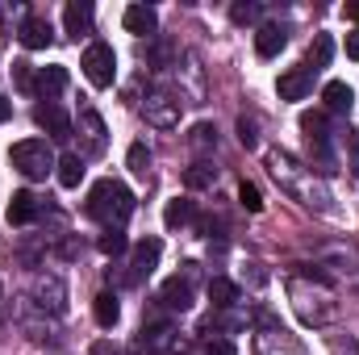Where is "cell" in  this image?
Returning a JSON list of instances; mask_svg holds the SVG:
<instances>
[{
    "mask_svg": "<svg viewBox=\"0 0 359 355\" xmlns=\"http://www.w3.org/2000/svg\"><path fill=\"white\" fill-rule=\"evenodd\" d=\"M88 355H121V351H117V343L100 339V343H92V351H88Z\"/></svg>",
    "mask_w": 359,
    "mask_h": 355,
    "instance_id": "1f68e13d",
    "label": "cell"
},
{
    "mask_svg": "<svg viewBox=\"0 0 359 355\" xmlns=\"http://www.w3.org/2000/svg\"><path fill=\"white\" fill-rule=\"evenodd\" d=\"M17 38H21L25 51H46V46L55 42V29H50V21H42V17H25L21 29H17Z\"/></svg>",
    "mask_w": 359,
    "mask_h": 355,
    "instance_id": "ba28073f",
    "label": "cell"
},
{
    "mask_svg": "<svg viewBox=\"0 0 359 355\" xmlns=\"http://www.w3.org/2000/svg\"><path fill=\"white\" fill-rule=\"evenodd\" d=\"M38 217V196L34 192H13L8 201V226H29Z\"/></svg>",
    "mask_w": 359,
    "mask_h": 355,
    "instance_id": "5bb4252c",
    "label": "cell"
},
{
    "mask_svg": "<svg viewBox=\"0 0 359 355\" xmlns=\"http://www.w3.org/2000/svg\"><path fill=\"white\" fill-rule=\"evenodd\" d=\"M96 247H100V255H121V251L130 247V239H126L121 226H104V234L96 239Z\"/></svg>",
    "mask_w": 359,
    "mask_h": 355,
    "instance_id": "44dd1931",
    "label": "cell"
},
{
    "mask_svg": "<svg viewBox=\"0 0 359 355\" xmlns=\"http://www.w3.org/2000/svg\"><path fill=\"white\" fill-rule=\"evenodd\" d=\"M284 46H288L284 25H259V34H255V51H259V59H276Z\"/></svg>",
    "mask_w": 359,
    "mask_h": 355,
    "instance_id": "4fadbf2b",
    "label": "cell"
},
{
    "mask_svg": "<svg viewBox=\"0 0 359 355\" xmlns=\"http://www.w3.org/2000/svg\"><path fill=\"white\" fill-rule=\"evenodd\" d=\"M205 355H238V351H234V343H230V339H213V343L205 347Z\"/></svg>",
    "mask_w": 359,
    "mask_h": 355,
    "instance_id": "4dcf8cb0",
    "label": "cell"
},
{
    "mask_svg": "<svg viewBox=\"0 0 359 355\" xmlns=\"http://www.w3.org/2000/svg\"><path fill=\"white\" fill-rule=\"evenodd\" d=\"M80 180H84V159L80 155H63L59 159V184L63 188H80Z\"/></svg>",
    "mask_w": 359,
    "mask_h": 355,
    "instance_id": "7402d4cb",
    "label": "cell"
},
{
    "mask_svg": "<svg viewBox=\"0 0 359 355\" xmlns=\"http://www.w3.org/2000/svg\"><path fill=\"white\" fill-rule=\"evenodd\" d=\"M192 213H196V205H192L188 196H176V201H168V209H163V222L176 230V226H188V222H192Z\"/></svg>",
    "mask_w": 359,
    "mask_h": 355,
    "instance_id": "ffe728a7",
    "label": "cell"
},
{
    "mask_svg": "<svg viewBox=\"0 0 359 355\" xmlns=\"http://www.w3.org/2000/svg\"><path fill=\"white\" fill-rule=\"evenodd\" d=\"M213 180H217V168H213V163H205V159H196V163L184 172V184H188V188H209Z\"/></svg>",
    "mask_w": 359,
    "mask_h": 355,
    "instance_id": "603a6c76",
    "label": "cell"
},
{
    "mask_svg": "<svg viewBox=\"0 0 359 355\" xmlns=\"http://www.w3.org/2000/svg\"><path fill=\"white\" fill-rule=\"evenodd\" d=\"M13 80H17L21 92H34V72H29V63H13Z\"/></svg>",
    "mask_w": 359,
    "mask_h": 355,
    "instance_id": "f546056e",
    "label": "cell"
},
{
    "mask_svg": "<svg viewBox=\"0 0 359 355\" xmlns=\"http://www.w3.org/2000/svg\"><path fill=\"white\" fill-rule=\"evenodd\" d=\"M84 213L92 222H104V226H126V217L134 213V192L117 180H100V184H92Z\"/></svg>",
    "mask_w": 359,
    "mask_h": 355,
    "instance_id": "6da1fadb",
    "label": "cell"
},
{
    "mask_svg": "<svg viewBox=\"0 0 359 355\" xmlns=\"http://www.w3.org/2000/svg\"><path fill=\"white\" fill-rule=\"evenodd\" d=\"M63 34L67 38H84V34H92V4L88 0H72L67 8H63Z\"/></svg>",
    "mask_w": 359,
    "mask_h": 355,
    "instance_id": "9c48e42d",
    "label": "cell"
},
{
    "mask_svg": "<svg viewBox=\"0 0 359 355\" xmlns=\"http://www.w3.org/2000/svg\"><path fill=\"white\" fill-rule=\"evenodd\" d=\"M330 55H334V42H330L326 34H318V42L309 46V55H305V63H301V67H309V72H322V67L330 63Z\"/></svg>",
    "mask_w": 359,
    "mask_h": 355,
    "instance_id": "d6986e66",
    "label": "cell"
},
{
    "mask_svg": "<svg viewBox=\"0 0 359 355\" xmlns=\"http://www.w3.org/2000/svg\"><path fill=\"white\" fill-rule=\"evenodd\" d=\"M301 130L309 134V142L326 147V113H301Z\"/></svg>",
    "mask_w": 359,
    "mask_h": 355,
    "instance_id": "cb8c5ba5",
    "label": "cell"
},
{
    "mask_svg": "<svg viewBox=\"0 0 359 355\" xmlns=\"http://www.w3.org/2000/svg\"><path fill=\"white\" fill-rule=\"evenodd\" d=\"M80 67H84V76H88L92 88H109L113 76H117V55H113V46L92 42L88 51H84V59H80Z\"/></svg>",
    "mask_w": 359,
    "mask_h": 355,
    "instance_id": "3957f363",
    "label": "cell"
},
{
    "mask_svg": "<svg viewBox=\"0 0 359 355\" xmlns=\"http://www.w3.org/2000/svg\"><path fill=\"white\" fill-rule=\"evenodd\" d=\"M238 142H243L247 151L259 147V134H255V121H251V117H238Z\"/></svg>",
    "mask_w": 359,
    "mask_h": 355,
    "instance_id": "4316f807",
    "label": "cell"
},
{
    "mask_svg": "<svg viewBox=\"0 0 359 355\" xmlns=\"http://www.w3.org/2000/svg\"><path fill=\"white\" fill-rule=\"evenodd\" d=\"M126 163H130V172H134V176H147V168H151V151H147L142 142H134V147H130V155H126Z\"/></svg>",
    "mask_w": 359,
    "mask_h": 355,
    "instance_id": "484cf974",
    "label": "cell"
},
{
    "mask_svg": "<svg viewBox=\"0 0 359 355\" xmlns=\"http://www.w3.org/2000/svg\"><path fill=\"white\" fill-rule=\"evenodd\" d=\"M322 100H326V109H330V113H351L355 92H351V84H343V80H330V84L322 88Z\"/></svg>",
    "mask_w": 359,
    "mask_h": 355,
    "instance_id": "9a60e30c",
    "label": "cell"
},
{
    "mask_svg": "<svg viewBox=\"0 0 359 355\" xmlns=\"http://www.w3.org/2000/svg\"><path fill=\"white\" fill-rule=\"evenodd\" d=\"M276 88H280V100H301L305 92L313 88V72H309V67H292V72L280 76Z\"/></svg>",
    "mask_w": 359,
    "mask_h": 355,
    "instance_id": "8fae6325",
    "label": "cell"
},
{
    "mask_svg": "<svg viewBox=\"0 0 359 355\" xmlns=\"http://www.w3.org/2000/svg\"><path fill=\"white\" fill-rule=\"evenodd\" d=\"M259 13H264L259 4H243V0H238V4H230V21H234V25H255V21H259Z\"/></svg>",
    "mask_w": 359,
    "mask_h": 355,
    "instance_id": "d4e9b609",
    "label": "cell"
},
{
    "mask_svg": "<svg viewBox=\"0 0 359 355\" xmlns=\"http://www.w3.org/2000/svg\"><path fill=\"white\" fill-rule=\"evenodd\" d=\"M159 255H163V243H159V239H142V243L134 247V260H130V284L147 280V276L159 267Z\"/></svg>",
    "mask_w": 359,
    "mask_h": 355,
    "instance_id": "277c9868",
    "label": "cell"
},
{
    "mask_svg": "<svg viewBox=\"0 0 359 355\" xmlns=\"http://www.w3.org/2000/svg\"><path fill=\"white\" fill-rule=\"evenodd\" d=\"M80 134H84L88 155H104V121H100V113H92V109L80 113Z\"/></svg>",
    "mask_w": 359,
    "mask_h": 355,
    "instance_id": "7c38bea8",
    "label": "cell"
},
{
    "mask_svg": "<svg viewBox=\"0 0 359 355\" xmlns=\"http://www.w3.org/2000/svg\"><path fill=\"white\" fill-rule=\"evenodd\" d=\"M63 88H67V67H42V72H38V84H34V92H42L46 100H55Z\"/></svg>",
    "mask_w": 359,
    "mask_h": 355,
    "instance_id": "2e32d148",
    "label": "cell"
},
{
    "mask_svg": "<svg viewBox=\"0 0 359 355\" xmlns=\"http://www.w3.org/2000/svg\"><path fill=\"white\" fill-rule=\"evenodd\" d=\"M0 121H8V100L0 96Z\"/></svg>",
    "mask_w": 359,
    "mask_h": 355,
    "instance_id": "836d02e7",
    "label": "cell"
},
{
    "mask_svg": "<svg viewBox=\"0 0 359 355\" xmlns=\"http://www.w3.org/2000/svg\"><path fill=\"white\" fill-rule=\"evenodd\" d=\"M121 21H126V29H130L134 38H155V34H159V13H155L151 4H130Z\"/></svg>",
    "mask_w": 359,
    "mask_h": 355,
    "instance_id": "8992f818",
    "label": "cell"
},
{
    "mask_svg": "<svg viewBox=\"0 0 359 355\" xmlns=\"http://www.w3.org/2000/svg\"><path fill=\"white\" fill-rule=\"evenodd\" d=\"M238 201H243L251 213H259V209H264V192H259L255 184H243V188H238Z\"/></svg>",
    "mask_w": 359,
    "mask_h": 355,
    "instance_id": "83f0119b",
    "label": "cell"
},
{
    "mask_svg": "<svg viewBox=\"0 0 359 355\" xmlns=\"http://www.w3.org/2000/svg\"><path fill=\"white\" fill-rule=\"evenodd\" d=\"M209 301H213L217 309H230V305L238 301V284H234V280L213 276V280H209Z\"/></svg>",
    "mask_w": 359,
    "mask_h": 355,
    "instance_id": "e0dca14e",
    "label": "cell"
},
{
    "mask_svg": "<svg viewBox=\"0 0 359 355\" xmlns=\"http://www.w3.org/2000/svg\"><path fill=\"white\" fill-rule=\"evenodd\" d=\"M8 159H13V168H17L25 180H46L55 168H59V159H55V151H50V142H46V138H25V142H13Z\"/></svg>",
    "mask_w": 359,
    "mask_h": 355,
    "instance_id": "7a4b0ae2",
    "label": "cell"
},
{
    "mask_svg": "<svg viewBox=\"0 0 359 355\" xmlns=\"http://www.w3.org/2000/svg\"><path fill=\"white\" fill-rule=\"evenodd\" d=\"M196 264H184V276H172L168 284H163V305H172V309H192V272Z\"/></svg>",
    "mask_w": 359,
    "mask_h": 355,
    "instance_id": "5b68a950",
    "label": "cell"
},
{
    "mask_svg": "<svg viewBox=\"0 0 359 355\" xmlns=\"http://www.w3.org/2000/svg\"><path fill=\"white\" fill-rule=\"evenodd\" d=\"M347 55L359 63V29H355V34H347Z\"/></svg>",
    "mask_w": 359,
    "mask_h": 355,
    "instance_id": "d6a6232c",
    "label": "cell"
},
{
    "mask_svg": "<svg viewBox=\"0 0 359 355\" xmlns=\"http://www.w3.org/2000/svg\"><path fill=\"white\" fill-rule=\"evenodd\" d=\"M147 121H151V126H159V130H172V126L180 121V100L163 96V92L147 96Z\"/></svg>",
    "mask_w": 359,
    "mask_h": 355,
    "instance_id": "52a82bcc",
    "label": "cell"
},
{
    "mask_svg": "<svg viewBox=\"0 0 359 355\" xmlns=\"http://www.w3.org/2000/svg\"><path fill=\"white\" fill-rule=\"evenodd\" d=\"M213 142H217V130H213L209 121L192 126V147H213Z\"/></svg>",
    "mask_w": 359,
    "mask_h": 355,
    "instance_id": "f1b7e54d",
    "label": "cell"
},
{
    "mask_svg": "<svg viewBox=\"0 0 359 355\" xmlns=\"http://www.w3.org/2000/svg\"><path fill=\"white\" fill-rule=\"evenodd\" d=\"M92 314H96V322L109 330V326H117V318H121V305H117V297H113V293H100V297L92 301Z\"/></svg>",
    "mask_w": 359,
    "mask_h": 355,
    "instance_id": "ac0fdd59",
    "label": "cell"
},
{
    "mask_svg": "<svg viewBox=\"0 0 359 355\" xmlns=\"http://www.w3.org/2000/svg\"><path fill=\"white\" fill-rule=\"evenodd\" d=\"M34 121L42 126V130H50L55 138H72V121H67V113L55 105V100H46V105H38L34 109Z\"/></svg>",
    "mask_w": 359,
    "mask_h": 355,
    "instance_id": "30bf717a",
    "label": "cell"
}]
</instances>
